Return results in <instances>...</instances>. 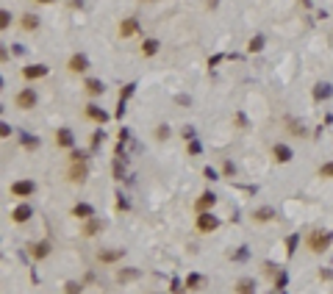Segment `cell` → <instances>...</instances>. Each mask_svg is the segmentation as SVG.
<instances>
[{
    "mask_svg": "<svg viewBox=\"0 0 333 294\" xmlns=\"http://www.w3.org/2000/svg\"><path fill=\"white\" fill-rule=\"evenodd\" d=\"M330 242H333V233L330 231H311L308 233V239H306V244H308V250L311 252H325L330 247Z\"/></svg>",
    "mask_w": 333,
    "mask_h": 294,
    "instance_id": "obj_1",
    "label": "cell"
},
{
    "mask_svg": "<svg viewBox=\"0 0 333 294\" xmlns=\"http://www.w3.org/2000/svg\"><path fill=\"white\" fill-rule=\"evenodd\" d=\"M86 175H89L86 156L75 150V153H73V167H70V180H73V183H83V180H86Z\"/></svg>",
    "mask_w": 333,
    "mask_h": 294,
    "instance_id": "obj_2",
    "label": "cell"
},
{
    "mask_svg": "<svg viewBox=\"0 0 333 294\" xmlns=\"http://www.w3.org/2000/svg\"><path fill=\"white\" fill-rule=\"evenodd\" d=\"M194 228H197L200 233H211V231H217V228H219V219H217L214 214H208V211H206V214H200V216H197Z\"/></svg>",
    "mask_w": 333,
    "mask_h": 294,
    "instance_id": "obj_3",
    "label": "cell"
},
{
    "mask_svg": "<svg viewBox=\"0 0 333 294\" xmlns=\"http://www.w3.org/2000/svg\"><path fill=\"white\" fill-rule=\"evenodd\" d=\"M37 192V183L34 180H14L11 183V195L14 197H31Z\"/></svg>",
    "mask_w": 333,
    "mask_h": 294,
    "instance_id": "obj_4",
    "label": "cell"
},
{
    "mask_svg": "<svg viewBox=\"0 0 333 294\" xmlns=\"http://www.w3.org/2000/svg\"><path fill=\"white\" fill-rule=\"evenodd\" d=\"M14 103H17V108H22V111L34 108V105H37V92L34 89H22L20 95L14 97Z\"/></svg>",
    "mask_w": 333,
    "mask_h": 294,
    "instance_id": "obj_5",
    "label": "cell"
},
{
    "mask_svg": "<svg viewBox=\"0 0 333 294\" xmlns=\"http://www.w3.org/2000/svg\"><path fill=\"white\" fill-rule=\"evenodd\" d=\"M31 216H34V208L28 203H20L14 211H11V222H14V225H22V222H28Z\"/></svg>",
    "mask_w": 333,
    "mask_h": 294,
    "instance_id": "obj_6",
    "label": "cell"
},
{
    "mask_svg": "<svg viewBox=\"0 0 333 294\" xmlns=\"http://www.w3.org/2000/svg\"><path fill=\"white\" fill-rule=\"evenodd\" d=\"M28 252H31L34 261H42V258H47V255L53 252V244H50V242H37V244L28 247Z\"/></svg>",
    "mask_w": 333,
    "mask_h": 294,
    "instance_id": "obj_7",
    "label": "cell"
},
{
    "mask_svg": "<svg viewBox=\"0 0 333 294\" xmlns=\"http://www.w3.org/2000/svg\"><path fill=\"white\" fill-rule=\"evenodd\" d=\"M47 75V67L45 64H31V67H22V78L25 81H37V78H45Z\"/></svg>",
    "mask_w": 333,
    "mask_h": 294,
    "instance_id": "obj_8",
    "label": "cell"
},
{
    "mask_svg": "<svg viewBox=\"0 0 333 294\" xmlns=\"http://www.w3.org/2000/svg\"><path fill=\"white\" fill-rule=\"evenodd\" d=\"M214 203H217L214 192H203V195L197 197V203H194V208H197V214H206L208 208H214Z\"/></svg>",
    "mask_w": 333,
    "mask_h": 294,
    "instance_id": "obj_9",
    "label": "cell"
},
{
    "mask_svg": "<svg viewBox=\"0 0 333 294\" xmlns=\"http://www.w3.org/2000/svg\"><path fill=\"white\" fill-rule=\"evenodd\" d=\"M67 67H70V72H86V69H89V58L83 56V53H75V56L70 58Z\"/></svg>",
    "mask_w": 333,
    "mask_h": 294,
    "instance_id": "obj_10",
    "label": "cell"
},
{
    "mask_svg": "<svg viewBox=\"0 0 333 294\" xmlns=\"http://www.w3.org/2000/svg\"><path fill=\"white\" fill-rule=\"evenodd\" d=\"M86 117L92 122H100V125H103V122H109V114H106L103 108H100V105H94V103H89L86 105Z\"/></svg>",
    "mask_w": 333,
    "mask_h": 294,
    "instance_id": "obj_11",
    "label": "cell"
},
{
    "mask_svg": "<svg viewBox=\"0 0 333 294\" xmlns=\"http://www.w3.org/2000/svg\"><path fill=\"white\" fill-rule=\"evenodd\" d=\"M272 156H275V161H281V164H289L291 161V147H286V144H275L272 147Z\"/></svg>",
    "mask_w": 333,
    "mask_h": 294,
    "instance_id": "obj_12",
    "label": "cell"
},
{
    "mask_svg": "<svg viewBox=\"0 0 333 294\" xmlns=\"http://www.w3.org/2000/svg\"><path fill=\"white\" fill-rule=\"evenodd\" d=\"M125 252L122 250H100L97 252V261L100 264H114V261H122Z\"/></svg>",
    "mask_w": 333,
    "mask_h": 294,
    "instance_id": "obj_13",
    "label": "cell"
},
{
    "mask_svg": "<svg viewBox=\"0 0 333 294\" xmlns=\"http://www.w3.org/2000/svg\"><path fill=\"white\" fill-rule=\"evenodd\" d=\"M73 216H75V219H92L94 208L89 203H78V205H73Z\"/></svg>",
    "mask_w": 333,
    "mask_h": 294,
    "instance_id": "obj_14",
    "label": "cell"
},
{
    "mask_svg": "<svg viewBox=\"0 0 333 294\" xmlns=\"http://www.w3.org/2000/svg\"><path fill=\"white\" fill-rule=\"evenodd\" d=\"M272 219H275V208H270V205L253 211V222H272Z\"/></svg>",
    "mask_w": 333,
    "mask_h": 294,
    "instance_id": "obj_15",
    "label": "cell"
},
{
    "mask_svg": "<svg viewBox=\"0 0 333 294\" xmlns=\"http://www.w3.org/2000/svg\"><path fill=\"white\" fill-rule=\"evenodd\" d=\"M136 31H139V22H136L134 17H130V20H122V22H120V36H122V39L134 36Z\"/></svg>",
    "mask_w": 333,
    "mask_h": 294,
    "instance_id": "obj_16",
    "label": "cell"
},
{
    "mask_svg": "<svg viewBox=\"0 0 333 294\" xmlns=\"http://www.w3.org/2000/svg\"><path fill=\"white\" fill-rule=\"evenodd\" d=\"M56 144H58V147H73V144H75L73 131H70V128H61V131L56 133Z\"/></svg>",
    "mask_w": 333,
    "mask_h": 294,
    "instance_id": "obj_17",
    "label": "cell"
},
{
    "mask_svg": "<svg viewBox=\"0 0 333 294\" xmlns=\"http://www.w3.org/2000/svg\"><path fill=\"white\" fill-rule=\"evenodd\" d=\"M83 89H86L92 97H97V95H103V92H106V86H103V81H97V78H89L86 84H83Z\"/></svg>",
    "mask_w": 333,
    "mask_h": 294,
    "instance_id": "obj_18",
    "label": "cell"
},
{
    "mask_svg": "<svg viewBox=\"0 0 333 294\" xmlns=\"http://www.w3.org/2000/svg\"><path fill=\"white\" fill-rule=\"evenodd\" d=\"M158 48H161V42H158V39H145V42H142V56H156L158 53Z\"/></svg>",
    "mask_w": 333,
    "mask_h": 294,
    "instance_id": "obj_19",
    "label": "cell"
},
{
    "mask_svg": "<svg viewBox=\"0 0 333 294\" xmlns=\"http://www.w3.org/2000/svg\"><path fill=\"white\" fill-rule=\"evenodd\" d=\"M236 294H255V280L253 278H242L236 283Z\"/></svg>",
    "mask_w": 333,
    "mask_h": 294,
    "instance_id": "obj_20",
    "label": "cell"
},
{
    "mask_svg": "<svg viewBox=\"0 0 333 294\" xmlns=\"http://www.w3.org/2000/svg\"><path fill=\"white\" fill-rule=\"evenodd\" d=\"M103 231V222H97L92 216V219H86V225H83V236H94V233Z\"/></svg>",
    "mask_w": 333,
    "mask_h": 294,
    "instance_id": "obj_21",
    "label": "cell"
},
{
    "mask_svg": "<svg viewBox=\"0 0 333 294\" xmlns=\"http://www.w3.org/2000/svg\"><path fill=\"white\" fill-rule=\"evenodd\" d=\"M20 28H22V31H37V28H39V17L25 14V17L20 20Z\"/></svg>",
    "mask_w": 333,
    "mask_h": 294,
    "instance_id": "obj_22",
    "label": "cell"
},
{
    "mask_svg": "<svg viewBox=\"0 0 333 294\" xmlns=\"http://www.w3.org/2000/svg\"><path fill=\"white\" fill-rule=\"evenodd\" d=\"M330 95H333L330 84H317V86H314V97H317V100H328Z\"/></svg>",
    "mask_w": 333,
    "mask_h": 294,
    "instance_id": "obj_23",
    "label": "cell"
},
{
    "mask_svg": "<svg viewBox=\"0 0 333 294\" xmlns=\"http://www.w3.org/2000/svg\"><path fill=\"white\" fill-rule=\"evenodd\" d=\"M139 278V269H120V272H117V280H120V283H125V280H136Z\"/></svg>",
    "mask_w": 333,
    "mask_h": 294,
    "instance_id": "obj_24",
    "label": "cell"
},
{
    "mask_svg": "<svg viewBox=\"0 0 333 294\" xmlns=\"http://www.w3.org/2000/svg\"><path fill=\"white\" fill-rule=\"evenodd\" d=\"M261 48H264V36H253V39L247 42V50H250V53H258Z\"/></svg>",
    "mask_w": 333,
    "mask_h": 294,
    "instance_id": "obj_25",
    "label": "cell"
},
{
    "mask_svg": "<svg viewBox=\"0 0 333 294\" xmlns=\"http://www.w3.org/2000/svg\"><path fill=\"white\" fill-rule=\"evenodd\" d=\"M200 286H203V278H200V275H189L186 278V289H200Z\"/></svg>",
    "mask_w": 333,
    "mask_h": 294,
    "instance_id": "obj_26",
    "label": "cell"
},
{
    "mask_svg": "<svg viewBox=\"0 0 333 294\" xmlns=\"http://www.w3.org/2000/svg\"><path fill=\"white\" fill-rule=\"evenodd\" d=\"M317 175H319V178H333V161L322 164V167L317 169Z\"/></svg>",
    "mask_w": 333,
    "mask_h": 294,
    "instance_id": "obj_27",
    "label": "cell"
},
{
    "mask_svg": "<svg viewBox=\"0 0 333 294\" xmlns=\"http://www.w3.org/2000/svg\"><path fill=\"white\" fill-rule=\"evenodd\" d=\"M64 294H81V283H75V280H67V286H64Z\"/></svg>",
    "mask_w": 333,
    "mask_h": 294,
    "instance_id": "obj_28",
    "label": "cell"
},
{
    "mask_svg": "<svg viewBox=\"0 0 333 294\" xmlns=\"http://www.w3.org/2000/svg\"><path fill=\"white\" fill-rule=\"evenodd\" d=\"M11 25V14H9V11H0V28H3V31H6V28H9Z\"/></svg>",
    "mask_w": 333,
    "mask_h": 294,
    "instance_id": "obj_29",
    "label": "cell"
},
{
    "mask_svg": "<svg viewBox=\"0 0 333 294\" xmlns=\"http://www.w3.org/2000/svg\"><path fill=\"white\" fill-rule=\"evenodd\" d=\"M166 136H170V128H166V125H158V131H156V139H158V142H164Z\"/></svg>",
    "mask_w": 333,
    "mask_h": 294,
    "instance_id": "obj_30",
    "label": "cell"
},
{
    "mask_svg": "<svg viewBox=\"0 0 333 294\" xmlns=\"http://www.w3.org/2000/svg\"><path fill=\"white\" fill-rule=\"evenodd\" d=\"M134 89H136V86H134V84H128V86H125V89H122V95H120V100H128L130 95H134Z\"/></svg>",
    "mask_w": 333,
    "mask_h": 294,
    "instance_id": "obj_31",
    "label": "cell"
},
{
    "mask_svg": "<svg viewBox=\"0 0 333 294\" xmlns=\"http://www.w3.org/2000/svg\"><path fill=\"white\" fill-rule=\"evenodd\" d=\"M294 247H297V236H289V242H286V252H289V255L294 252Z\"/></svg>",
    "mask_w": 333,
    "mask_h": 294,
    "instance_id": "obj_32",
    "label": "cell"
},
{
    "mask_svg": "<svg viewBox=\"0 0 333 294\" xmlns=\"http://www.w3.org/2000/svg\"><path fill=\"white\" fill-rule=\"evenodd\" d=\"M122 114H125V100H120V103H117V111H114L117 120H122Z\"/></svg>",
    "mask_w": 333,
    "mask_h": 294,
    "instance_id": "obj_33",
    "label": "cell"
},
{
    "mask_svg": "<svg viewBox=\"0 0 333 294\" xmlns=\"http://www.w3.org/2000/svg\"><path fill=\"white\" fill-rule=\"evenodd\" d=\"M103 136H106L103 131H97V133H94V136H92V147H97L100 142H103Z\"/></svg>",
    "mask_w": 333,
    "mask_h": 294,
    "instance_id": "obj_34",
    "label": "cell"
},
{
    "mask_svg": "<svg viewBox=\"0 0 333 294\" xmlns=\"http://www.w3.org/2000/svg\"><path fill=\"white\" fill-rule=\"evenodd\" d=\"M203 175H206V178H208V180H217V172H214V169H211V167H206V169H203Z\"/></svg>",
    "mask_w": 333,
    "mask_h": 294,
    "instance_id": "obj_35",
    "label": "cell"
},
{
    "mask_svg": "<svg viewBox=\"0 0 333 294\" xmlns=\"http://www.w3.org/2000/svg\"><path fill=\"white\" fill-rule=\"evenodd\" d=\"M222 169H225V175H234V172H236V167H234L230 161H225V167H222Z\"/></svg>",
    "mask_w": 333,
    "mask_h": 294,
    "instance_id": "obj_36",
    "label": "cell"
},
{
    "mask_svg": "<svg viewBox=\"0 0 333 294\" xmlns=\"http://www.w3.org/2000/svg\"><path fill=\"white\" fill-rule=\"evenodd\" d=\"M25 147H39V139H31V136H25Z\"/></svg>",
    "mask_w": 333,
    "mask_h": 294,
    "instance_id": "obj_37",
    "label": "cell"
},
{
    "mask_svg": "<svg viewBox=\"0 0 333 294\" xmlns=\"http://www.w3.org/2000/svg\"><path fill=\"white\" fill-rule=\"evenodd\" d=\"M9 133H11V128L3 122V125H0V136H9Z\"/></svg>",
    "mask_w": 333,
    "mask_h": 294,
    "instance_id": "obj_38",
    "label": "cell"
},
{
    "mask_svg": "<svg viewBox=\"0 0 333 294\" xmlns=\"http://www.w3.org/2000/svg\"><path fill=\"white\" fill-rule=\"evenodd\" d=\"M319 278H322V280H330L333 272H330V269H325V272H319Z\"/></svg>",
    "mask_w": 333,
    "mask_h": 294,
    "instance_id": "obj_39",
    "label": "cell"
},
{
    "mask_svg": "<svg viewBox=\"0 0 333 294\" xmlns=\"http://www.w3.org/2000/svg\"><path fill=\"white\" fill-rule=\"evenodd\" d=\"M37 3H53V0H37Z\"/></svg>",
    "mask_w": 333,
    "mask_h": 294,
    "instance_id": "obj_40",
    "label": "cell"
},
{
    "mask_svg": "<svg viewBox=\"0 0 333 294\" xmlns=\"http://www.w3.org/2000/svg\"><path fill=\"white\" fill-rule=\"evenodd\" d=\"M142 3H156V0H142Z\"/></svg>",
    "mask_w": 333,
    "mask_h": 294,
    "instance_id": "obj_41",
    "label": "cell"
}]
</instances>
